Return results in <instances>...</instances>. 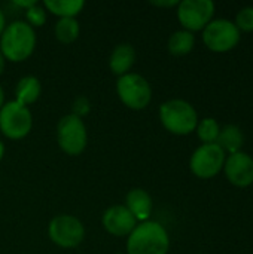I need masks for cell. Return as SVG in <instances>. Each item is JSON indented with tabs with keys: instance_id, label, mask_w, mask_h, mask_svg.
<instances>
[{
	"instance_id": "1",
	"label": "cell",
	"mask_w": 253,
	"mask_h": 254,
	"mask_svg": "<svg viewBox=\"0 0 253 254\" xmlns=\"http://www.w3.org/2000/svg\"><path fill=\"white\" fill-rule=\"evenodd\" d=\"M36 31L25 21L16 19L6 24L0 36V51L6 61L22 63L36 48Z\"/></svg>"
},
{
	"instance_id": "2",
	"label": "cell",
	"mask_w": 253,
	"mask_h": 254,
	"mask_svg": "<svg viewBox=\"0 0 253 254\" xmlns=\"http://www.w3.org/2000/svg\"><path fill=\"white\" fill-rule=\"evenodd\" d=\"M127 254H167L170 250V237L167 229L154 220L137 223L127 237Z\"/></svg>"
},
{
	"instance_id": "3",
	"label": "cell",
	"mask_w": 253,
	"mask_h": 254,
	"mask_svg": "<svg viewBox=\"0 0 253 254\" xmlns=\"http://www.w3.org/2000/svg\"><path fill=\"white\" fill-rule=\"evenodd\" d=\"M161 125L174 135H188L195 131L198 124V113L195 107L182 98H171L164 101L158 110Z\"/></svg>"
},
{
	"instance_id": "4",
	"label": "cell",
	"mask_w": 253,
	"mask_h": 254,
	"mask_svg": "<svg viewBox=\"0 0 253 254\" xmlns=\"http://www.w3.org/2000/svg\"><path fill=\"white\" fill-rule=\"evenodd\" d=\"M116 94L121 103L131 110H143L152 100V86L139 73H127L116 80Z\"/></svg>"
},
{
	"instance_id": "5",
	"label": "cell",
	"mask_w": 253,
	"mask_h": 254,
	"mask_svg": "<svg viewBox=\"0 0 253 254\" xmlns=\"http://www.w3.org/2000/svg\"><path fill=\"white\" fill-rule=\"evenodd\" d=\"M201 33L203 43L216 54L233 51L242 39V33L234 21L227 18H213Z\"/></svg>"
},
{
	"instance_id": "6",
	"label": "cell",
	"mask_w": 253,
	"mask_h": 254,
	"mask_svg": "<svg viewBox=\"0 0 253 254\" xmlns=\"http://www.w3.org/2000/svg\"><path fill=\"white\" fill-rule=\"evenodd\" d=\"M57 143L69 156L81 155L88 144V131L84 119L69 113L57 124Z\"/></svg>"
},
{
	"instance_id": "7",
	"label": "cell",
	"mask_w": 253,
	"mask_h": 254,
	"mask_svg": "<svg viewBox=\"0 0 253 254\" xmlns=\"http://www.w3.org/2000/svg\"><path fill=\"white\" fill-rule=\"evenodd\" d=\"M33 128V115L28 107L7 101L0 109V132L9 140H21L30 134Z\"/></svg>"
},
{
	"instance_id": "8",
	"label": "cell",
	"mask_w": 253,
	"mask_h": 254,
	"mask_svg": "<svg viewBox=\"0 0 253 254\" xmlns=\"http://www.w3.org/2000/svg\"><path fill=\"white\" fill-rule=\"evenodd\" d=\"M225 159V152L216 143L201 144L189 158V170L195 177L209 180L216 177L224 170Z\"/></svg>"
},
{
	"instance_id": "9",
	"label": "cell",
	"mask_w": 253,
	"mask_h": 254,
	"mask_svg": "<svg viewBox=\"0 0 253 254\" xmlns=\"http://www.w3.org/2000/svg\"><path fill=\"white\" fill-rule=\"evenodd\" d=\"M49 240L61 249H75L85 238V228L82 222L70 214H58L51 219L48 225Z\"/></svg>"
},
{
	"instance_id": "10",
	"label": "cell",
	"mask_w": 253,
	"mask_h": 254,
	"mask_svg": "<svg viewBox=\"0 0 253 254\" xmlns=\"http://www.w3.org/2000/svg\"><path fill=\"white\" fill-rule=\"evenodd\" d=\"M216 6L212 0H182L176 7V15L183 27L191 33L203 31L213 19Z\"/></svg>"
},
{
	"instance_id": "11",
	"label": "cell",
	"mask_w": 253,
	"mask_h": 254,
	"mask_svg": "<svg viewBox=\"0 0 253 254\" xmlns=\"http://www.w3.org/2000/svg\"><path fill=\"white\" fill-rule=\"evenodd\" d=\"M222 171L233 186L248 188L253 185V156L243 150L227 155Z\"/></svg>"
},
{
	"instance_id": "12",
	"label": "cell",
	"mask_w": 253,
	"mask_h": 254,
	"mask_svg": "<svg viewBox=\"0 0 253 254\" xmlns=\"http://www.w3.org/2000/svg\"><path fill=\"white\" fill-rule=\"evenodd\" d=\"M101 225L104 231L113 237H128L137 226V220L128 211L125 205L116 204L109 207L101 216Z\"/></svg>"
},
{
	"instance_id": "13",
	"label": "cell",
	"mask_w": 253,
	"mask_h": 254,
	"mask_svg": "<svg viewBox=\"0 0 253 254\" xmlns=\"http://www.w3.org/2000/svg\"><path fill=\"white\" fill-rule=\"evenodd\" d=\"M125 207L134 216L137 223L151 220V214L154 210V201L148 190L142 188H133L128 190L125 196Z\"/></svg>"
},
{
	"instance_id": "14",
	"label": "cell",
	"mask_w": 253,
	"mask_h": 254,
	"mask_svg": "<svg viewBox=\"0 0 253 254\" xmlns=\"http://www.w3.org/2000/svg\"><path fill=\"white\" fill-rule=\"evenodd\" d=\"M134 63H136V49L131 43L121 42L112 49L109 57V68L115 76L121 77L130 73Z\"/></svg>"
},
{
	"instance_id": "15",
	"label": "cell",
	"mask_w": 253,
	"mask_h": 254,
	"mask_svg": "<svg viewBox=\"0 0 253 254\" xmlns=\"http://www.w3.org/2000/svg\"><path fill=\"white\" fill-rule=\"evenodd\" d=\"M42 94V83L40 80L33 76V74H27L22 76L15 86V101L28 107L30 104L36 103L39 100Z\"/></svg>"
},
{
	"instance_id": "16",
	"label": "cell",
	"mask_w": 253,
	"mask_h": 254,
	"mask_svg": "<svg viewBox=\"0 0 253 254\" xmlns=\"http://www.w3.org/2000/svg\"><path fill=\"white\" fill-rule=\"evenodd\" d=\"M216 144L225 152V155L242 152L243 144H245V134L239 125L228 124L225 127H221V132H219Z\"/></svg>"
},
{
	"instance_id": "17",
	"label": "cell",
	"mask_w": 253,
	"mask_h": 254,
	"mask_svg": "<svg viewBox=\"0 0 253 254\" xmlns=\"http://www.w3.org/2000/svg\"><path fill=\"white\" fill-rule=\"evenodd\" d=\"M43 7L46 12L57 15L58 18H76L85 7L84 0H45Z\"/></svg>"
},
{
	"instance_id": "18",
	"label": "cell",
	"mask_w": 253,
	"mask_h": 254,
	"mask_svg": "<svg viewBox=\"0 0 253 254\" xmlns=\"http://www.w3.org/2000/svg\"><path fill=\"white\" fill-rule=\"evenodd\" d=\"M195 46V34L188 30H176L171 33L167 42L169 52L174 57H182L189 54Z\"/></svg>"
},
{
	"instance_id": "19",
	"label": "cell",
	"mask_w": 253,
	"mask_h": 254,
	"mask_svg": "<svg viewBox=\"0 0 253 254\" xmlns=\"http://www.w3.org/2000/svg\"><path fill=\"white\" fill-rule=\"evenodd\" d=\"M55 39L61 43H73L81 34V25L76 18H58L54 27Z\"/></svg>"
},
{
	"instance_id": "20",
	"label": "cell",
	"mask_w": 253,
	"mask_h": 254,
	"mask_svg": "<svg viewBox=\"0 0 253 254\" xmlns=\"http://www.w3.org/2000/svg\"><path fill=\"white\" fill-rule=\"evenodd\" d=\"M195 132L203 144H212V143L218 141V137L221 132V125L215 118H204V119L198 121Z\"/></svg>"
},
{
	"instance_id": "21",
	"label": "cell",
	"mask_w": 253,
	"mask_h": 254,
	"mask_svg": "<svg viewBox=\"0 0 253 254\" xmlns=\"http://www.w3.org/2000/svg\"><path fill=\"white\" fill-rule=\"evenodd\" d=\"M46 18H48V12L43 6L40 4H33L31 7L25 9V22L28 25H31L33 28L36 27H42L45 22H46Z\"/></svg>"
},
{
	"instance_id": "22",
	"label": "cell",
	"mask_w": 253,
	"mask_h": 254,
	"mask_svg": "<svg viewBox=\"0 0 253 254\" xmlns=\"http://www.w3.org/2000/svg\"><path fill=\"white\" fill-rule=\"evenodd\" d=\"M236 27L240 30V33H252L253 31V6L242 7L234 19Z\"/></svg>"
},
{
	"instance_id": "23",
	"label": "cell",
	"mask_w": 253,
	"mask_h": 254,
	"mask_svg": "<svg viewBox=\"0 0 253 254\" xmlns=\"http://www.w3.org/2000/svg\"><path fill=\"white\" fill-rule=\"evenodd\" d=\"M91 112V103L85 95H79L72 103V115L84 119Z\"/></svg>"
},
{
	"instance_id": "24",
	"label": "cell",
	"mask_w": 253,
	"mask_h": 254,
	"mask_svg": "<svg viewBox=\"0 0 253 254\" xmlns=\"http://www.w3.org/2000/svg\"><path fill=\"white\" fill-rule=\"evenodd\" d=\"M151 4L157 7H177L179 0H157V1H151Z\"/></svg>"
},
{
	"instance_id": "25",
	"label": "cell",
	"mask_w": 253,
	"mask_h": 254,
	"mask_svg": "<svg viewBox=\"0 0 253 254\" xmlns=\"http://www.w3.org/2000/svg\"><path fill=\"white\" fill-rule=\"evenodd\" d=\"M13 4L18 6V7L28 9V7H31L33 4H36V1H34V0H13Z\"/></svg>"
},
{
	"instance_id": "26",
	"label": "cell",
	"mask_w": 253,
	"mask_h": 254,
	"mask_svg": "<svg viewBox=\"0 0 253 254\" xmlns=\"http://www.w3.org/2000/svg\"><path fill=\"white\" fill-rule=\"evenodd\" d=\"M6 16H4V13H3V10L0 9V36H1V33H3V30H4V27H6Z\"/></svg>"
},
{
	"instance_id": "27",
	"label": "cell",
	"mask_w": 253,
	"mask_h": 254,
	"mask_svg": "<svg viewBox=\"0 0 253 254\" xmlns=\"http://www.w3.org/2000/svg\"><path fill=\"white\" fill-rule=\"evenodd\" d=\"M4 64H6V60H4V57H3V54H1V51H0V76H1V73L4 71Z\"/></svg>"
},
{
	"instance_id": "28",
	"label": "cell",
	"mask_w": 253,
	"mask_h": 254,
	"mask_svg": "<svg viewBox=\"0 0 253 254\" xmlns=\"http://www.w3.org/2000/svg\"><path fill=\"white\" fill-rule=\"evenodd\" d=\"M3 104H4V91H3V88L0 85V109L3 107Z\"/></svg>"
},
{
	"instance_id": "29",
	"label": "cell",
	"mask_w": 253,
	"mask_h": 254,
	"mask_svg": "<svg viewBox=\"0 0 253 254\" xmlns=\"http://www.w3.org/2000/svg\"><path fill=\"white\" fill-rule=\"evenodd\" d=\"M3 156H4V144H3V141L0 140V162H1V159H3Z\"/></svg>"
},
{
	"instance_id": "30",
	"label": "cell",
	"mask_w": 253,
	"mask_h": 254,
	"mask_svg": "<svg viewBox=\"0 0 253 254\" xmlns=\"http://www.w3.org/2000/svg\"><path fill=\"white\" fill-rule=\"evenodd\" d=\"M118 254H122V253H118Z\"/></svg>"
}]
</instances>
